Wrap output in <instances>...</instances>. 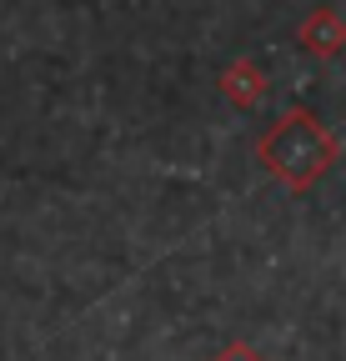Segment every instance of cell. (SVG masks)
<instances>
[{
	"mask_svg": "<svg viewBox=\"0 0 346 361\" xmlns=\"http://www.w3.org/2000/svg\"><path fill=\"white\" fill-rule=\"evenodd\" d=\"M216 361H266V356H261V351H251V346H241V341H236V346H226V351H221V356H216Z\"/></svg>",
	"mask_w": 346,
	"mask_h": 361,
	"instance_id": "3",
	"label": "cell"
},
{
	"mask_svg": "<svg viewBox=\"0 0 346 361\" xmlns=\"http://www.w3.org/2000/svg\"><path fill=\"white\" fill-rule=\"evenodd\" d=\"M256 156H261V166L281 180L286 191H311L316 180L336 166V141H331V130L311 111L291 106L261 141H256Z\"/></svg>",
	"mask_w": 346,
	"mask_h": 361,
	"instance_id": "1",
	"label": "cell"
},
{
	"mask_svg": "<svg viewBox=\"0 0 346 361\" xmlns=\"http://www.w3.org/2000/svg\"><path fill=\"white\" fill-rule=\"evenodd\" d=\"M301 40L311 45V56H331V51H341V40H346V25H341L331 11H316L307 25H301Z\"/></svg>",
	"mask_w": 346,
	"mask_h": 361,
	"instance_id": "2",
	"label": "cell"
}]
</instances>
